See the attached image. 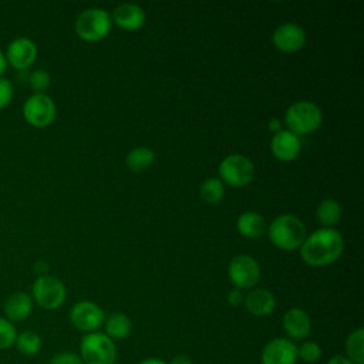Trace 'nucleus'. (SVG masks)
Wrapping results in <instances>:
<instances>
[{
	"mask_svg": "<svg viewBox=\"0 0 364 364\" xmlns=\"http://www.w3.org/2000/svg\"><path fill=\"white\" fill-rule=\"evenodd\" d=\"M267 235L276 247L289 252L299 249L307 236L306 226L301 219L290 213L274 218L267 226Z\"/></svg>",
	"mask_w": 364,
	"mask_h": 364,
	"instance_id": "nucleus-2",
	"label": "nucleus"
},
{
	"mask_svg": "<svg viewBox=\"0 0 364 364\" xmlns=\"http://www.w3.org/2000/svg\"><path fill=\"white\" fill-rule=\"evenodd\" d=\"M48 364H84V363L78 354L70 353V351H63V353L53 355V358L48 361Z\"/></svg>",
	"mask_w": 364,
	"mask_h": 364,
	"instance_id": "nucleus-30",
	"label": "nucleus"
},
{
	"mask_svg": "<svg viewBox=\"0 0 364 364\" xmlns=\"http://www.w3.org/2000/svg\"><path fill=\"white\" fill-rule=\"evenodd\" d=\"M57 115L54 101L47 94H33L23 105V117L26 122L34 128L50 127Z\"/></svg>",
	"mask_w": 364,
	"mask_h": 364,
	"instance_id": "nucleus-8",
	"label": "nucleus"
},
{
	"mask_svg": "<svg viewBox=\"0 0 364 364\" xmlns=\"http://www.w3.org/2000/svg\"><path fill=\"white\" fill-rule=\"evenodd\" d=\"M132 330V323L129 317L124 313H112L105 320V334L111 340H122L129 336Z\"/></svg>",
	"mask_w": 364,
	"mask_h": 364,
	"instance_id": "nucleus-20",
	"label": "nucleus"
},
{
	"mask_svg": "<svg viewBox=\"0 0 364 364\" xmlns=\"http://www.w3.org/2000/svg\"><path fill=\"white\" fill-rule=\"evenodd\" d=\"M154 161H155V154L151 148L136 146L128 152L125 164L132 172H144L154 164Z\"/></svg>",
	"mask_w": 364,
	"mask_h": 364,
	"instance_id": "nucleus-21",
	"label": "nucleus"
},
{
	"mask_svg": "<svg viewBox=\"0 0 364 364\" xmlns=\"http://www.w3.org/2000/svg\"><path fill=\"white\" fill-rule=\"evenodd\" d=\"M6 61L16 70L28 68L37 58V46L27 37L14 38L6 50Z\"/></svg>",
	"mask_w": 364,
	"mask_h": 364,
	"instance_id": "nucleus-12",
	"label": "nucleus"
},
{
	"mask_svg": "<svg viewBox=\"0 0 364 364\" xmlns=\"http://www.w3.org/2000/svg\"><path fill=\"white\" fill-rule=\"evenodd\" d=\"M321 354V347L316 341H304L300 347H297V358L304 363H316Z\"/></svg>",
	"mask_w": 364,
	"mask_h": 364,
	"instance_id": "nucleus-28",
	"label": "nucleus"
},
{
	"mask_svg": "<svg viewBox=\"0 0 364 364\" xmlns=\"http://www.w3.org/2000/svg\"><path fill=\"white\" fill-rule=\"evenodd\" d=\"M51 78L46 70H34L28 75V85L34 91V94H44V91L50 87Z\"/></svg>",
	"mask_w": 364,
	"mask_h": 364,
	"instance_id": "nucleus-26",
	"label": "nucleus"
},
{
	"mask_svg": "<svg viewBox=\"0 0 364 364\" xmlns=\"http://www.w3.org/2000/svg\"><path fill=\"white\" fill-rule=\"evenodd\" d=\"M236 229L245 237L257 239L267 230V225H266L264 218L260 213L247 210V212H243L237 218Z\"/></svg>",
	"mask_w": 364,
	"mask_h": 364,
	"instance_id": "nucleus-19",
	"label": "nucleus"
},
{
	"mask_svg": "<svg viewBox=\"0 0 364 364\" xmlns=\"http://www.w3.org/2000/svg\"><path fill=\"white\" fill-rule=\"evenodd\" d=\"M3 310L9 321H23L31 314L33 299L26 291H14L6 299Z\"/></svg>",
	"mask_w": 364,
	"mask_h": 364,
	"instance_id": "nucleus-17",
	"label": "nucleus"
},
{
	"mask_svg": "<svg viewBox=\"0 0 364 364\" xmlns=\"http://www.w3.org/2000/svg\"><path fill=\"white\" fill-rule=\"evenodd\" d=\"M327 364H353V363H351L346 355L337 354V355L331 357V358L327 361Z\"/></svg>",
	"mask_w": 364,
	"mask_h": 364,
	"instance_id": "nucleus-32",
	"label": "nucleus"
},
{
	"mask_svg": "<svg viewBox=\"0 0 364 364\" xmlns=\"http://www.w3.org/2000/svg\"><path fill=\"white\" fill-rule=\"evenodd\" d=\"M111 21H114V24L122 30L135 31L144 26L145 11L138 4L122 3L114 9Z\"/></svg>",
	"mask_w": 364,
	"mask_h": 364,
	"instance_id": "nucleus-15",
	"label": "nucleus"
},
{
	"mask_svg": "<svg viewBox=\"0 0 364 364\" xmlns=\"http://www.w3.org/2000/svg\"><path fill=\"white\" fill-rule=\"evenodd\" d=\"M243 297H245V294H242L240 290L233 289L228 293V303L230 306H239L240 303H243Z\"/></svg>",
	"mask_w": 364,
	"mask_h": 364,
	"instance_id": "nucleus-31",
	"label": "nucleus"
},
{
	"mask_svg": "<svg viewBox=\"0 0 364 364\" xmlns=\"http://www.w3.org/2000/svg\"><path fill=\"white\" fill-rule=\"evenodd\" d=\"M17 337L16 327L11 321L0 317V350H7L14 346Z\"/></svg>",
	"mask_w": 364,
	"mask_h": 364,
	"instance_id": "nucleus-27",
	"label": "nucleus"
},
{
	"mask_svg": "<svg viewBox=\"0 0 364 364\" xmlns=\"http://www.w3.org/2000/svg\"><path fill=\"white\" fill-rule=\"evenodd\" d=\"M297 347L289 338L277 337L270 340L262 350V364H294Z\"/></svg>",
	"mask_w": 364,
	"mask_h": 364,
	"instance_id": "nucleus-13",
	"label": "nucleus"
},
{
	"mask_svg": "<svg viewBox=\"0 0 364 364\" xmlns=\"http://www.w3.org/2000/svg\"><path fill=\"white\" fill-rule=\"evenodd\" d=\"M283 330L293 340H303L310 334L311 320L300 307L289 309L283 316Z\"/></svg>",
	"mask_w": 364,
	"mask_h": 364,
	"instance_id": "nucleus-16",
	"label": "nucleus"
},
{
	"mask_svg": "<svg viewBox=\"0 0 364 364\" xmlns=\"http://www.w3.org/2000/svg\"><path fill=\"white\" fill-rule=\"evenodd\" d=\"M246 310L253 316H267L276 307L274 296L266 289H253L243 297Z\"/></svg>",
	"mask_w": 364,
	"mask_h": 364,
	"instance_id": "nucleus-18",
	"label": "nucleus"
},
{
	"mask_svg": "<svg viewBox=\"0 0 364 364\" xmlns=\"http://www.w3.org/2000/svg\"><path fill=\"white\" fill-rule=\"evenodd\" d=\"M6 67H7L6 55H4V53H3V51H1V48H0V77L4 74V71H6Z\"/></svg>",
	"mask_w": 364,
	"mask_h": 364,
	"instance_id": "nucleus-35",
	"label": "nucleus"
},
{
	"mask_svg": "<svg viewBox=\"0 0 364 364\" xmlns=\"http://www.w3.org/2000/svg\"><path fill=\"white\" fill-rule=\"evenodd\" d=\"M219 179L223 185L242 188L249 185L255 176L253 162L242 154H230L219 164Z\"/></svg>",
	"mask_w": 364,
	"mask_h": 364,
	"instance_id": "nucleus-6",
	"label": "nucleus"
},
{
	"mask_svg": "<svg viewBox=\"0 0 364 364\" xmlns=\"http://www.w3.org/2000/svg\"><path fill=\"white\" fill-rule=\"evenodd\" d=\"M80 357L84 364H115L117 347L104 333H87L80 343Z\"/></svg>",
	"mask_w": 364,
	"mask_h": 364,
	"instance_id": "nucleus-4",
	"label": "nucleus"
},
{
	"mask_svg": "<svg viewBox=\"0 0 364 364\" xmlns=\"http://www.w3.org/2000/svg\"><path fill=\"white\" fill-rule=\"evenodd\" d=\"M273 46L282 53H296L306 44V33L296 23H283L272 34Z\"/></svg>",
	"mask_w": 364,
	"mask_h": 364,
	"instance_id": "nucleus-11",
	"label": "nucleus"
},
{
	"mask_svg": "<svg viewBox=\"0 0 364 364\" xmlns=\"http://www.w3.org/2000/svg\"><path fill=\"white\" fill-rule=\"evenodd\" d=\"M41 337L36 331H21L17 334L14 346L23 355H36L41 350Z\"/></svg>",
	"mask_w": 364,
	"mask_h": 364,
	"instance_id": "nucleus-25",
	"label": "nucleus"
},
{
	"mask_svg": "<svg viewBox=\"0 0 364 364\" xmlns=\"http://www.w3.org/2000/svg\"><path fill=\"white\" fill-rule=\"evenodd\" d=\"M200 199L208 205H218L225 195V185L219 178H208L199 188Z\"/></svg>",
	"mask_w": 364,
	"mask_h": 364,
	"instance_id": "nucleus-24",
	"label": "nucleus"
},
{
	"mask_svg": "<svg viewBox=\"0 0 364 364\" xmlns=\"http://www.w3.org/2000/svg\"><path fill=\"white\" fill-rule=\"evenodd\" d=\"M228 276L237 290L250 289L260 280V267L252 256L237 255L228 264Z\"/></svg>",
	"mask_w": 364,
	"mask_h": 364,
	"instance_id": "nucleus-9",
	"label": "nucleus"
},
{
	"mask_svg": "<svg viewBox=\"0 0 364 364\" xmlns=\"http://www.w3.org/2000/svg\"><path fill=\"white\" fill-rule=\"evenodd\" d=\"M139 364H168V363L164 360H159V358H145Z\"/></svg>",
	"mask_w": 364,
	"mask_h": 364,
	"instance_id": "nucleus-36",
	"label": "nucleus"
},
{
	"mask_svg": "<svg viewBox=\"0 0 364 364\" xmlns=\"http://www.w3.org/2000/svg\"><path fill=\"white\" fill-rule=\"evenodd\" d=\"M270 151L276 159L282 162L294 161L301 151L300 136L290 132L289 129H282L273 134L270 141Z\"/></svg>",
	"mask_w": 364,
	"mask_h": 364,
	"instance_id": "nucleus-14",
	"label": "nucleus"
},
{
	"mask_svg": "<svg viewBox=\"0 0 364 364\" xmlns=\"http://www.w3.org/2000/svg\"><path fill=\"white\" fill-rule=\"evenodd\" d=\"M346 353L353 364H364V330L361 327L348 334L346 340Z\"/></svg>",
	"mask_w": 364,
	"mask_h": 364,
	"instance_id": "nucleus-23",
	"label": "nucleus"
},
{
	"mask_svg": "<svg viewBox=\"0 0 364 364\" xmlns=\"http://www.w3.org/2000/svg\"><path fill=\"white\" fill-rule=\"evenodd\" d=\"M316 218L317 220L324 226V228H331L338 223L341 218V206L337 200L334 199H324L318 203L317 210H316Z\"/></svg>",
	"mask_w": 364,
	"mask_h": 364,
	"instance_id": "nucleus-22",
	"label": "nucleus"
},
{
	"mask_svg": "<svg viewBox=\"0 0 364 364\" xmlns=\"http://www.w3.org/2000/svg\"><path fill=\"white\" fill-rule=\"evenodd\" d=\"M169 364H192V360L185 354H179V355H175Z\"/></svg>",
	"mask_w": 364,
	"mask_h": 364,
	"instance_id": "nucleus-33",
	"label": "nucleus"
},
{
	"mask_svg": "<svg viewBox=\"0 0 364 364\" xmlns=\"http://www.w3.org/2000/svg\"><path fill=\"white\" fill-rule=\"evenodd\" d=\"M269 129L273 131L274 134L279 132V131H282V122H280L279 119H270V121H269Z\"/></svg>",
	"mask_w": 364,
	"mask_h": 364,
	"instance_id": "nucleus-34",
	"label": "nucleus"
},
{
	"mask_svg": "<svg viewBox=\"0 0 364 364\" xmlns=\"http://www.w3.org/2000/svg\"><path fill=\"white\" fill-rule=\"evenodd\" d=\"M13 98V85L11 82L4 78V77H0V109L6 108L10 101Z\"/></svg>",
	"mask_w": 364,
	"mask_h": 364,
	"instance_id": "nucleus-29",
	"label": "nucleus"
},
{
	"mask_svg": "<svg viewBox=\"0 0 364 364\" xmlns=\"http://www.w3.org/2000/svg\"><path fill=\"white\" fill-rule=\"evenodd\" d=\"M67 297L64 283L50 274L38 276L31 287V299L46 310L58 309Z\"/></svg>",
	"mask_w": 364,
	"mask_h": 364,
	"instance_id": "nucleus-7",
	"label": "nucleus"
},
{
	"mask_svg": "<svg viewBox=\"0 0 364 364\" xmlns=\"http://www.w3.org/2000/svg\"><path fill=\"white\" fill-rule=\"evenodd\" d=\"M111 16L100 7H91L81 11L75 20L77 36L88 43L105 38L111 31Z\"/></svg>",
	"mask_w": 364,
	"mask_h": 364,
	"instance_id": "nucleus-5",
	"label": "nucleus"
},
{
	"mask_svg": "<svg viewBox=\"0 0 364 364\" xmlns=\"http://www.w3.org/2000/svg\"><path fill=\"white\" fill-rule=\"evenodd\" d=\"M70 320L75 328L85 333H92L102 326L105 321V314L94 301L81 300L73 304L70 310Z\"/></svg>",
	"mask_w": 364,
	"mask_h": 364,
	"instance_id": "nucleus-10",
	"label": "nucleus"
},
{
	"mask_svg": "<svg viewBox=\"0 0 364 364\" xmlns=\"http://www.w3.org/2000/svg\"><path fill=\"white\" fill-rule=\"evenodd\" d=\"M284 122L287 129L297 136L311 134L320 128L323 122V112L311 101H297L287 108Z\"/></svg>",
	"mask_w": 364,
	"mask_h": 364,
	"instance_id": "nucleus-3",
	"label": "nucleus"
},
{
	"mask_svg": "<svg viewBox=\"0 0 364 364\" xmlns=\"http://www.w3.org/2000/svg\"><path fill=\"white\" fill-rule=\"evenodd\" d=\"M300 257L313 267H323L334 263L344 250V239L333 228H321L306 236L301 243Z\"/></svg>",
	"mask_w": 364,
	"mask_h": 364,
	"instance_id": "nucleus-1",
	"label": "nucleus"
}]
</instances>
